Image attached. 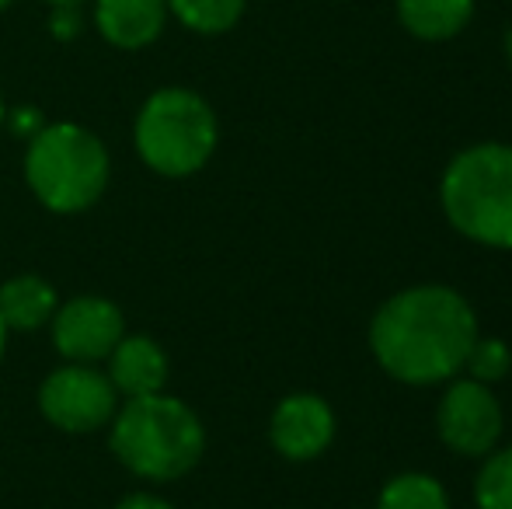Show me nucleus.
Here are the masks:
<instances>
[{
  "label": "nucleus",
  "instance_id": "1",
  "mask_svg": "<svg viewBox=\"0 0 512 509\" xmlns=\"http://www.w3.org/2000/svg\"><path fill=\"white\" fill-rule=\"evenodd\" d=\"M474 339V307L453 286L436 283L394 293L370 321V349L380 370L415 387L453 381Z\"/></svg>",
  "mask_w": 512,
  "mask_h": 509
},
{
  "label": "nucleus",
  "instance_id": "2",
  "mask_svg": "<svg viewBox=\"0 0 512 509\" xmlns=\"http://www.w3.org/2000/svg\"><path fill=\"white\" fill-rule=\"evenodd\" d=\"M112 419L115 457L140 478L171 482L196 468L203 457V422L185 401L171 398V394L129 398Z\"/></svg>",
  "mask_w": 512,
  "mask_h": 509
},
{
  "label": "nucleus",
  "instance_id": "3",
  "mask_svg": "<svg viewBox=\"0 0 512 509\" xmlns=\"http://www.w3.org/2000/svg\"><path fill=\"white\" fill-rule=\"evenodd\" d=\"M439 203L467 241L512 252V147L474 143L460 150L443 171Z\"/></svg>",
  "mask_w": 512,
  "mask_h": 509
},
{
  "label": "nucleus",
  "instance_id": "4",
  "mask_svg": "<svg viewBox=\"0 0 512 509\" xmlns=\"http://www.w3.org/2000/svg\"><path fill=\"white\" fill-rule=\"evenodd\" d=\"M25 178L53 213H81L98 203L108 185V150L77 123L42 126L28 143Z\"/></svg>",
  "mask_w": 512,
  "mask_h": 509
},
{
  "label": "nucleus",
  "instance_id": "5",
  "mask_svg": "<svg viewBox=\"0 0 512 509\" xmlns=\"http://www.w3.org/2000/svg\"><path fill=\"white\" fill-rule=\"evenodd\" d=\"M136 154L164 178L196 175L213 157L220 126L203 95L189 88H161L143 102L133 126Z\"/></svg>",
  "mask_w": 512,
  "mask_h": 509
},
{
  "label": "nucleus",
  "instance_id": "6",
  "mask_svg": "<svg viewBox=\"0 0 512 509\" xmlns=\"http://www.w3.org/2000/svg\"><path fill=\"white\" fill-rule=\"evenodd\" d=\"M502 405L481 381H453L436 408V433L453 454L485 457L502 436Z\"/></svg>",
  "mask_w": 512,
  "mask_h": 509
},
{
  "label": "nucleus",
  "instance_id": "7",
  "mask_svg": "<svg viewBox=\"0 0 512 509\" xmlns=\"http://www.w3.org/2000/svg\"><path fill=\"white\" fill-rule=\"evenodd\" d=\"M42 415L63 433H91L112 422L115 415V387L108 374H98L88 363L60 367L46 377L39 391Z\"/></svg>",
  "mask_w": 512,
  "mask_h": 509
},
{
  "label": "nucleus",
  "instance_id": "8",
  "mask_svg": "<svg viewBox=\"0 0 512 509\" xmlns=\"http://www.w3.org/2000/svg\"><path fill=\"white\" fill-rule=\"evenodd\" d=\"M122 339V311L105 297H77L53 314V342L67 360L95 363Z\"/></svg>",
  "mask_w": 512,
  "mask_h": 509
},
{
  "label": "nucleus",
  "instance_id": "9",
  "mask_svg": "<svg viewBox=\"0 0 512 509\" xmlns=\"http://www.w3.org/2000/svg\"><path fill=\"white\" fill-rule=\"evenodd\" d=\"M269 440L286 461H314L335 440V412L317 394H290L272 412Z\"/></svg>",
  "mask_w": 512,
  "mask_h": 509
},
{
  "label": "nucleus",
  "instance_id": "10",
  "mask_svg": "<svg viewBox=\"0 0 512 509\" xmlns=\"http://www.w3.org/2000/svg\"><path fill=\"white\" fill-rule=\"evenodd\" d=\"M168 25V0H95V28L115 49H147Z\"/></svg>",
  "mask_w": 512,
  "mask_h": 509
},
{
  "label": "nucleus",
  "instance_id": "11",
  "mask_svg": "<svg viewBox=\"0 0 512 509\" xmlns=\"http://www.w3.org/2000/svg\"><path fill=\"white\" fill-rule=\"evenodd\" d=\"M108 381L126 398L161 394L164 381H168V356L147 335L119 339V346L108 353Z\"/></svg>",
  "mask_w": 512,
  "mask_h": 509
},
{
  "label": "nucleus",
  "instance_id": "12",
  "mask_svg": "<svg viewBox=\"0 0 512 509\" xmlns=\"http://www.w3.org/2000/svg\"><path fill=\"white\" fill-rule=\"evenodd\" d=\"M398 18L415 39L446 42L474 18V0H398Z\"/></svg>",
  "mask_w": 512,
  "mask_h": 509
},
{
  "label": "nucleus",
  "instance_id": "13",
  "mask_svg": "<svg viewBox=\"0 0 512 509\" xmlns=\"http://www.w3.org/2000/svg\"><path fill=\"white\" fill-rule=\"evenodd\" d=\"M56 314V290L42 276H18L0 286V318L7 328H39L53 321Z\"/></svg>",
  "mask_w": 512,
  "mask_h": 509
},
{
  "label": "nucleus",
  "instance_id": "14",
  "mask_svg": "<svg viewBox=\"0 0 512 509\" xmlns=\"http://www.w3.org/2000/svg\"><path fill=\"white\" fill-rule=\"evenodd\" d=\"M248 0H168V14L196 35H223L241 21Z\"/></svg>",
  "mask_w": 512,
  "mask_h": 509
},
{
  "label": "nucleus",
  "instance_id": "15",
  "mask_svg": "<svg viewBox=\"0 0 512 509\" xmlns=\"http://www.w3.org/2000/svg\"><path fill=\"white\" fill-rule=\"evenodd\" d=\"M377 509H450L443 482L422 471H408L384 485L377 499Z\"/></svg>",
  "mask_w": 512,
  "mask_h": 509
},
{
  "label": "nucleus",
  "instance_id": "16",
  "mask_svg": "<svg viewBox=\"0 0 512 509\" xmlns=\"http://www.w3.org/2000/svg\"><path fill=\"white\" fill-rule=\"evenodd\" d=\"M478 509H512V447L492 454L474 478Z\"/></svg>",
  "mask_w": 512,
  "mask_h": 509
},
{
  "label": "nucleus",
  "instance_id": "17",
  "mask_svg": "<svg viewBox=\"0 0 512 509\" xmlns=\"http://www.w3.org/2000/svg\"><path fill=\"white\" fill-rule=\"evenodd\" d=\"M464 370L471 374V381L481 384H499L502 377L512 370V353L502 339H474L471 353L464 360Z\"/></svg>",
  "mask_w": 512,
  "mask_h": 509
},
{
  "label": "nucleus",
  "instance_id": "18",
  "mask_svg": "<svg viewBox=\"0 0 512 509\" xmlns=\"http://www.w3.org/2000/svg\"><path fill=\"white\" fill-rule=\"evenodd\" d=\"M49 25H53L56 39H74L81 32V7H53Z\"/></svg>",
  "mask_w": 512,
  "mask_h": 509
},
{
  "label": "nucleus",
  "instance_id": "19",
  "mask_svg": "<svg viewBox=\"0 0 512 509\" xmlns=\"http://www.w3.org/2000/svg\"><path fill=\"white\" fill-rule=\"evenodd\" d=\"M115 509H175L171 503H164V499H157V496H129V499H122Z\"/></svg>",
  "mask_w": 512,
  "mask_h": 509
},
{
  "label": "nucleus",
  "instance_id": "20",
  "mask_svg": "<svg viewBox=\"0 0 512 509\" xmlns=\"http://www.w3.org/2000/svg\"><path fill=\"white\" fill-rule=\"evenodd\" d=\"M14 129H18V133H28V129H32V136L39 133V112H28V109H21L18 116H14Z\"/></svg>",
  "mask_w": 512,
  "mask_h": 509
},
{
  "label": "nucleus",
  "instance_id": "21",
  "mask_svg": "<svg viewBox=\"0 0 512 509\" xmlns=\"http://www.w3.org/2000/svg\"><path fill=\"white\" fill-rule=\"evenodd\" d=\"M49 7H84L88 0H46Z\"/></svg>",
  "mask_w": 512,
  "mask_h": 509
},
{
  "label": "nucleus",
  "instance_id": "22",
  "mask_svg": "<svg viewBox=\"0 0 512 509\" xmlns=\"http://www.w3.org/2000/svg\"><path fill=\"white\" fill-rule=\"evenodd\" d=\"M4 342H7V325H4V318H0V360H4Z\"/></svg>",
  "mask_w": 512,
  "mask_h": 509
},
{
  "label": "nucleus",
  "instance_id": "23",
  "mask_svg": "<svg viewBox=\"0 0 512 509\" xmlns=\"http://www.w3.org/2000/svg\"><path fill=\"white\" fill-rule=\"evenodd\" d=\"M506 56H509V67H512V28L506 32Z\"/></svg>",
  "mask_w": 512,
  "mask_h": 509
},
{
  "label": "nucleus",
  "instance_id": "24",
  "mask_svg": "<svg viewBox=\"0 0 512 509\" xmlns=\"http://www.w3.org/2000/svg\"><path fill=\"white\" fill-rule=\"evenodd\" d=\"M7 123V105H4V98H0V126Z\"/></svg>",
  "mask_w": 512,
  "mask_h": 509
},
{
  "label": "nucleus",
  "instance_id": "25",
  "mask_svg": "<svg viewBox=\"0 0 512 509\" xmlns=\"http://www.w3.org/2000/svg\"><path fill=\"white\" fill-rule=\"evenodd\" d=\"M11 4H14V0H0V11H7Z\"/></svg>",
  "mask_w": 512,
  "mask_h": 509
}]
</instances>
